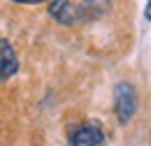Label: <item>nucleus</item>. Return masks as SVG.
<instances>
[{
  "instance_id": "1",
  "label": "nucleus",
  "mask_w": 151,
  "mask_h": 146,
  "mask_svg": "<svg viewBox=\"0 0 151 146\" xmlns=\"http://www.w3.org/2000/svg\"><path fill=\"white\" fill-rule=\"evenodd\" d=\"M93 7H98L95 2H68V0H58V2L49 5V14L56 19L58 23L75 26V23L93 19L95 16Z\"/></svg>"
},
{
  "instance_id": "2",
  "label": "nucleus",
  "mask_w": 151,
  "mask_h": 146,
  "mask_svg": "<svg viewBox=\"0 0 151 146\" xmlns=\"http://www.w3.org/2000/svg\"><path fill=\"white\" fill-rule=\"evenodd\" d=\"M114 111L121 123H128L137 111V93L126 81L116 84V88H114Z\"/></svg>"
},
{
  "instance_id": "3",
  "label": "nucleus",
  "mask_w": 151,
  "mask_h": 146,
  "mask_svg": "<svg viewBox=\"0 0 151 146\" xmlns=\"http://www.w3.org/2000/svg\"><path fill=\"white\" fill-rule=\"evenodd\" d=\"M105 139L102 130L98 123H88V125H79V128L70 135L68 146H100Z\"/></svg>"
},
{
  "instance_id": "4",
  "label": "nucleus",
  "mask_w": 151,
  "mask_h": 146,
  "mask_svg": "<svg viewBox=\"0 0 151 146\" xmlns=\"http://www.w3.org/2000/svg\"><path fill=\"white\" fill-rule=\"evenodd\" d=\"M17 70H19V58L14 47L7 39H0V81L9 79Z\"/></svg>"
},
{
  "instance_id": "5",
  "label": "nucleus",
  "mask_w": 151,
  "mask_h": 146,
  "mask_svg": "<svg viewBox=\"0 0 151 146\" xmlns=\"http://www.w3.org/2000/svg\"><path fill=\"white\" fill-rule=\"evenodd\" d=\"M144 16L151 21V2H147V9H144Z\"/></svg>"
}]
</instances>
